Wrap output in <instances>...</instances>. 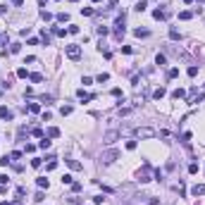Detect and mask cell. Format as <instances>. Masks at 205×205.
<instances>
[{
    "instance_id": "obj_41",
    "label": "cell",
    "mask_w": 205,
    "mask_h": 205,
    "mask_svg": "<svg viewBox=\"0 0 205 205\" xmlns=\"http://www.w3.org/2000/svg\"><path fill=\"white\" fill-rule=\"evenodd\" d=\"M0 193H3V186H0Z\"/></svg>"
},
{
    "instance_id": "obj_32",
    "label": "cell",
    "mask_w": 205,
    "mask_h": 205,
    "mask_svg": "<svg viewBox=\"0 0 205 205\" xmlns=\"http://www.w3.org/2000/svg\"><path fill=\"white\" fill-rule=\"evenodd\" d=\"M19 50H22V45H19V43H15V45L10 48V52H19Z\"/></svg>"
},
{
    "instance_id": "obj_4",
    "label": "cell",
    "mask_w": 205,
    "mask_h": 205,
    "mask_svg": "<svg viewBox=\"0 0 205 205\" xmlns=\"http://www.w3.org/2000/svg\"><path fill=\"white\" fill-rule=\"evenodd\" d=\"M76 96H79V100H84V103H86V100H93V98H96L93 93H88V91H84V88L76 91Z\"/></svg>"
},
{
    "instance_id": "obj_3",
    "label": "cell",
    "mask_w": 205,
    "mask_h": 205,
    "mask_svg": "<svg viewBox=\"0 0 205 205\" xmlns=\"http://www.w3.org/2000/svg\"><path fill=\"white\" fill-rule=\"evenodd\" d=\"M138 181H150V167H148V165L138 172Z\"/></svg>"
},
{
    "instance_id": "obj_33",
    "label": "cell",
    "mask_w": 205,
    "mask_h": 205,
    "mask_svg": "<svg viewBox=\"0 0 205 205\" xmlns=\"http://www.w3.org/2000/svg\"><path fill=\"white\" fill-rule=\"evenodd\" d=\"M136 10H138V12H145V3H143V0H141L138 5H136Z\"/></svg>"
},
{
    "instance_id": "obj_31",
    "label": "cell",
    "mask_w": 205,
    "mask_h": 205,
    "mask_svg": "<svg viewBox=\"0 0 205 205\" xmlns=\"http://www.w3.org/2000/svg\"><path fill=\"white\" fill-rule=\"evenodd\" d=\"M174 76H179V69H176V67L169 69V79H174Z\"/></svg>"
},
{
    "instance_id": "obj_19",
    "label": "cell",
    "mask_w": 205,
    "mask_h": 205,
    "mask_svg": "<svg viewBox=\"0 0 205 205\" xmlns=\"http://www.w3.org/2000/svg\"><path fill=\"white\" fill-rule=\"evenodd\" d=\"M60 112H62V115H72V105H62Z\"/></svg>"
},
{
    "instance_id": "obj_27",
    "label": "cell",
    "mask_w": 205,
    "mask_h": 205,
    "mask_svg": "<svg viewBox=\"0 0 205 205\" xmlns=\"http://www.w3.org/2000/svg\"><path fill=\"white\" fill-rule=\"evenodd\" d=\"M41 17H43V19H45V22H50V19H52V15H50V12H45V10H43V12H41Z\"/></svg>"
},
{
    "instance_id": "obj_1",
    "label": "cell",
    "mask_w": 205,
    "mask_h": 205,
    "mask_svg": "<svg viewBox=\"0 0 205 205\" xmlns=\"http://www.w3.org/2000/svg\"><path fill=\"white\" fill-rule=\"evenodd\" d=\"M64 52H67V57H69V60H79V57H81V48H79L76 43L64 45Z\"/></svg>"
},
{
    "instance_id": "obj_39",
    "label": "cell",
    "mask_w": 205,
    "mask_h": 205,
    "mask_svg": "<svg viewBox=\"0 0 205 205\" xmlns=\"http://www.w3.org/2000/svg\"><path fill=\"white\" fill-rule=\"evenodd\" d=\"M72 3H79V0H72Z\"/></svg>"
},
{
    "instance_id": "obj_35",
    "label": "cell",
    "mask_w": 205,
    "mask_h": 205,
    "mask_svg": "<svg viewBox=\"0 0 205 205\" xmlns=\"http://www.w3.org/2000/svg\"><path fill=\"white\" fill-rule=\"evenodd\" d=\"M62 184H72V174H64L62 176Z\"/></svg>"
},
{
    "instance_id": "obj_7",
    "label": "cell",
    "mask_w": 205,
    "mask_h": 205,
    "mask_svg": "<svg viewBox=\"0 0 205 205\" xmlns=\"http://www.w3.org/2000/svg\"><path fill=\"white\" fill-rule=\"evenodd\" d=\"M12 110H7V107H0V119H12Z\"/></svg>"
},
{
    "instance_id": "obj_36",
    "label": "cell",
    "mask_w": 205,
    "mask_h": 205,
    "mask_svg": "<svg viewBox=\"0 0 205 205\" xmlns=\"http://www.w3.org/2000/svg\"><path fill=\"white\" fill-rule=\"evenodd\" d=\"M10 179H7V174H0V184H7Z\"/></svg>"
},
{
    "instance_id": "obj_20",
    "label": "cell",
    "mask_w": 205,
    "mask_h": 205,
    "mask_svg": "<svg viewBox=\"0 0 205 205\" xmlns=\"http://www.w3.org/2000/svg\"><path fill=\"white\" fill-rule=\"evenodd\" d=\"M17 76H19V79H26V76H29V72L22 67V69H17Z\"/></svg>"
},
{
    "instance_id": "obj_25",
    "label": "cell",
    "mask_w": 205,
    "mask_h": 205,
    "mask_svg": "<svg viewBox=\"0 0 205 205\" xmlns=\"http://www.w3.org/2000/svg\"><path fill=\"white\" fill-rule=\"evenodd\" d=\"M155 62H157V64H160V67H162V64L167 62V57H165V55H157V57H155Z\"/></svg>"
},
{
    "instance_id": "obj_16",
    "label": "cell",
    "mask_w": 205,
    "mask_h": 205,
    "mask_svg": "<svg viewBox=\"0 0 205 205\" xmlns=\"http://www.w3.org/2000/svg\"><path fill=\"white\" fill-rule=\"evenodd\" d=\"M36 184H38V188H48V179H45V176H41Z\"/></svg>"
},
{
    "instance_id": "obj_40",
    "label": "cell",
    "mask_w": 205,
    "mask_h": 205,
    "mask_svg": "<svg viewBox=\"0 0 205 205\" xmlns=\"http://www.w3.org/2000/svg\"><path fill=\"white\" fill-rule=\"evenodd\" d=\"M93 3H100V0H93Z\"/></svg>"
},
{
    "instance_id": "obj_26",
    "label": "cell",
    "mask_w": 205,
    "mask_h": 205,
    "mask_svg": "<svg viewBox=\"0 0 205 205\" xmlns=\"http://www.w3.org/2000/svg\"><path fill=\"white\" fill-rule=\"evenodd\" d=\"M31 134H34V136H43V131H41V127H34V129H31Z\"/></svg>"
},
{
    "instance_id": "obj_11",
    "label": "cell",
    "mask_w": 205,
    "mask_h": 205,
    "mask_svg": "<svg viewBox=\"0 0 205 205\" xmlns=\"http://www.w3.org/2000/svg\"><path fill=\"white\" fill-rule=\"evenodd\" d=\"M153 17H155V19H165V17H167V10H160V7H157V10L153 12Z\"/></svg>"
},
{
    "instance_id": "obj_12",
    "label": "cell",
    "mask_w": 205,
    "mask_h": 205,
    "mask_svg": "<svg viewBox=\"0 0 205 205\" xmlns=\"http://www.w3.org/2000/svg\"><path fill=\"white\" fill-rule=\"evenodd\" d=\"M134 34H136L138 38H145V36H150V31H148V29H136Z\"/></svg>"
},
{
    "instance_id": "obj_14",
    "label": "cell",
    "mask_w": 205,
    "mask_h": 205,
    "mask_svg": "<svg viewBox=\"0 0 205 205\" xmlns=\"http://www.w3.org/2000/svg\"><path fill=\"white\" fill-rule=\"evenodd\" d=\"M38 145H41L43 150H45V148H50V138H48V136H43V138H41V143H38Z\"/></svg>"
},
{
    "instance_id": "obj_5",
    "label": "cell",
    "mask_w": 205,
    "mask_h": 205,
    "mask_svg": "<svg viewBox=\"0 0 205 205\" xmlns=\"http://www.w3.org/2000/svg\"><path fill=\"white\" fill-rule=\"evenodd\" d=\"M191 193L193 196H205V184H196V186L191 188Z\"/></svg>"
},
{
    "instance_id": "obj_15",
    "label": "cell",
    "mask_w": 205,
    "mask_h": 205,
    "mask_svg": "<svg viewBox=\"0 0 205 205\" xmlns=\"http://www.w3.org/2000/svg\"><path fill=\"white\" fill-rule=\"evenodd\" d=\"M29 112H34V115L41 112V105H38V103H29Z\"/></svg>"
},
{
    "instance_id": "obj_13",
    "label": "cell",
    "mask_w": 205,
    "mask_h": 205,
    "mask_svg": "<svg viewBox=\"0 0 205 205\" xmlns=\"http://www.w3.org/2000/svg\"><path fill=\"white\" fill-rule=\"evenodd\" d=\"M169 38H172V41H179V38H181V34H179L176 29H169Z\"/></svg>"
},
{
    "instance_id": "obj_10",
    "label": "cell",
    "mask_w": 205,
    "mask_h": 205,
    "mask_svg": "<svg viewBox=\"0 0 205 205\" xmlns=\"http://www.w3.org/2000/svg\"><path fill=\"white\" fill-rule=\"evenodd\" d=\"M165 93H167V91H165L162 86H160V88H155V91H153V98H155V100H160V98H162Z\"/></svg>"
},
{
    "instance_id": "obj_18",
    "label": "cell",
    "mask_w": 205,
    "mask_h": 205,
    "mask_svg": "<svg viewBox=\"0 0 205 205\" xmlns=\"http://www.w3.org/2000/svg\"><path fill=\"white\" fill-rule=\"evenodd\" d=\"M96 34H98V36H107V26H98Z\"/></svg>"
},
{
    "instance_id": "obj_37",
    "label": "cell",
    "mask_w": 205,
    "mask_h": 205,
    "mask_svg": "<svg viewBox=\"0 0 205 205\" xmlns=\"http://www.w3.org/2000/svg\"><path fill=\"white\" fill-rule=\"evenodd\" d=\"M22 3H24V0H12V5H17V7H19Z\"/></svg>"
},
{
    "instance_id": "obj_22",
    "label": "cell",
    "mask_w": 205,
    "mask_h": 205,
    "mask_svg": "<svg viewBox=\"0 0 205 205\" xmlns=\"http://www.w3.org/2000/svg\"><path fill=\"white\" fill-rule=\"evenodd\" d=\"M67 165H69V167H72V169H81V165H79L76 160H67Z\"/></svg>"
},
{
    "instance_id": "obj_34",
    "label": "cell",
    "mask_w": 205,
    "mask_h": 205,
    "mask_svg": "<svg viewBox=\"0 0 205 205\" xmlns=\"http://www.w3.org/2000/svg\"><path fill=\"white\" fill-rule=\"evenodd\" d=\"M198 74V67H188V76H196Z\"/></svg>"
},
{
    "instance_id": "obj_21",
    "label": "cell",
    "mask_w": 205,
    "mask_h": 205,
    "mask_svg": "<svg viewBox=\"0 0 205 205\" xmlns=\"http://www.w3.org/2000/svg\"><path fill=\"white\" fill-rule=\"evenodd\" d=\"M29 79H31V81H34V84H38V81H43V76H41V74H29Z\"/></svg>"
},
{
    "instance_id": "obj_30",
    "label": "cell",
    "mask_w": 205,
    "mask_h": 205,
    "mask_svg": "<svg viewBox=\"0 0 205 205\" xmlns=\"http://www.w3.org/2000/svg\"><path fill=\"white\" fill-rule=\"evenodd\" d=\"M81 15H86V17H91V15H93V10H91V7H84V10H81Z\"/></svg>"
},
{
    "instance_id": "obj_9",
    "label": "cell",
    "mask_w": 205,
    "mask_h": 205,
    "mask_svg": "<svg viewBox=\"0 0 205 205\" xmlns=\"http://www.w3.org/2000/svg\"><path fill=\"white\" fill-rule=\"evenodd\" d=\"M186 96V91L184 88H176V91H172V98H174V100H179V98H184Z\"/></svg>"
},
{
    "instance_id": "obj_38",
    "label": "cell",
    "mask_w": 205,
    "mask_h": 205,
    "mask_svg": "<svg viewBox=\"0 0 205 205\" xmlns=\"http://www.w3.org/2000/svg\"><path fill=\"white\" fill-rule=\"evenodd\" d=\"M184 3H193V0H184Z\"/></svg>"
},
{
    "instance_id": "obj_2",
    "label": "cell",
    "mask_w": 205,
    "mask_h": 205,
    "mask_svg": "<svg viewBox=\"0 0 205 205\" xmlns=\"http://www.w3.org/2000/svg\"><path fill=\"white\" fill-rule=\"evenodd\" d=\"M117 155H119L117 150H107V153H103V157H100V160L110 165V162H115V160H117Z\"/></svg>"
},
{
    "instance_id": "obj_23",
    "label": "cell",
    "mask_w": 205,
    "mask_h": 205,
    "mask_svg": "<svg viewBox=\"0 0 205 205\" xmlns=\"http://www.w3.org/2000/svg\"><path fill=\"white\" fill-rule=\"evenodd\" d=\"M55 167H57V160H52V157H50V162H48V167H45V169H48V172H52Z\"/></svg>"
},
{
    "instance_id": "obj_29",
    "label": "cell",
    "mask_w": 205,
    "mask_h": 205,
    "mask_svg": "<svg viewBox=\"0 0 205 205\" xmlns=\"http://www.w3.org/2000/svg\"><path fill=\"white\" fill-rule=\"evenodd\" d=\"M36 150V145H31V143H26V148H24V153H34Z\"/></svg>"
},
{
    "instance_id": "obj_8",
    "label": "cell",
    "mask_w": 205,
    "mask_h": 205,
    "mask_svg": "<svg viewBox=\"0 0 205 205\" xmlns=\"http://www.w3.org/2000/svg\"><path fill=\"white\" fill-rule=\"evenodd\" d=\"M45 136H48V138H57V136H60V129H55V127H50L48 131H45Z\"/></svg>"
},
{
    "instance_id": "obj_28",
    "label": "cell",
    "mask_w": 205,
    "mask_h": 205,
    "mask_svg": "<svg viewBox=\"0 0 205 205\" xmlns=\"http://www.w3.org/2000/svg\"><path fill=\"white\" fill-rule=\"evenodd\" d=\"M115 138H117V134H107V136H105V143H112Z\"/></svg>"
},
{
    "instance_id": "obj_24",
    "label": "cell",
    "mask_w": 205,
    "mask_h": 205,
    "mask_svg": "<svg viewBox=\"0 0 205 205\" xmlns=\"http://www.w3.org/2000/svg\"><path fill=\"white\" fill-rule=\"evenodd\" d=\"M67 19H69L67 12H60V15H57V22H67Z\"/></svg>"
},
{
    "instance_id": "obj_6",
    "label": "cell",
    "mask_w": 205,
    "mask_h": 205,
    "mask_svg": "<svg viewBox=\"0 0 205 205\" xmlns=\"http://www.w3.org/2000/svg\"><path fill=\"white\" fill-rule=\"evenodd\" d=\"M136 134L141 136V138H150V136H155V131H153V129H138Z\"/></svg>"
},
{
    "instance_id": "obj_17",
    "label": "cell",
    "mask_w": 205,
    "mask_h": 205,
    "mask_svg": "<svg viewBox=\"0 0 205 205\" xmlns=\"http://www.w3.org/2000/svg\"><path fill=\"white\" fill-rule=\"evenodd\" d=\"M193 17V12H188V10H184V12H179V19H191Z\"/></svg>"
}]
</instances>
